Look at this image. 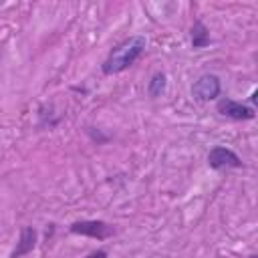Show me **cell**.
<instances>
[{"instance_id":"cell-1","label":"cell","mask_w":258,"mask_h":258,"mask_svg":"<svg viewBox=\"0 0 258 258\" xmlns=\"http://www.w3.org/2000/svg\"><path fill=\"white\" fill-rule=\"evenodd\" d=\"M145 46H147V40L141 34L129 36L123 42H119L109 52V56L103 60V64H101L103 75H117V73H123L125 69H129L143 54Z\"/></svg>"},{"instance_id":"cell-2","label":"cell","mask_w":258,"mask_h":258,"mask_svg":"<svg viewBox=\"0 0 258 258\" xmlns=\"http://www.w3.org/2000/svg\"><path fill=\"white\" fill-rule=\"evenodd\" d=\"M71 232L79 236H89L95 240H107L115 234V228L103 220H79L71 224Z\"/></svg>"},{"instance_id":"cell-3","label":"cell","mask_w":258,"mask_h":258,"mask_svg":"<svg viewBox=\"0 0 258 258\" xmlns=\"http://www.w3.org/2000/svg\"><path fill=\"white\" fill-rule=\"evenodd\" d=\"M220 91H222L220 77L218 75H212V73L202 75L194 83V87H191V95L198 101H214V99L220 97Z\"/></svg>"},{"instance_id":"cell-4","label":"cell","mask_w":258,"mask_h":258,"mask_svg":"<svg viewBox=\"0 0 258 258\" xmlns=\"http://www.w3.org/2000/svg\"><path fill=\"white\" fill-rule=\"evenodd\" d=\"M216 111L222 115V117H228V119H234V121H250L256 117L254 109L240 103V101H234V99H228V97H222L216 105Z\"/></svg>"},{"instance_id":"cell-5","label":"cell","mask_w":258,"mask_h":258,"mask_svg":"<svg viewBox=\"0 0 258 258\" xmlns=\"http://www.w3.org/2000/svg\"><path fill=\"white\" fill-rule=\"evenodd\" d=\"M208 165L212 169H228V167H242V159L238 157L236 151L224 147V145H216L210 149L208 153Z\"/></svg>"},{"instance_id":"cell-6","label":"cell","mask_w":258,"mask_h":258,"mask_svg":"<svg viewBox=\"0 0 258 258\" xmlns=\"http://www.w3.org/2000/svg\"><path fill=\"white\" fill-rule=\"evenodd\" d=\"M36 238H38L36 230H34L32 226H24V228L20 230V236H18L16 248L12 250L10 258H22V256H26L28 252H32V250H34V246H36Z\"/></svg>"},{"instance_id":"cell-7","label":"cell","mask_w":258,"mask_h":258,"mask_svg":"<svg viewBox=\"0 0 258 258\" xmlns=\"http://www.w3.org/2000/svg\"><path fill=\"white\" fill-rule=\"evenodd\" d=\"M189 36H191V48H206L212 42L210 30H208V26L202 20H196L194 22V26L189 30Z\"/></svg>"},{"instance_id":"cell-8","label":"cell","mask_w":258,"mask_h":258,"mask_svg":"<svg viewBox=\"0 0 258 258\" xmlns=\"http://www.w3.org/2000/svg\"><path fill=\"white\" fill-rule=\"evenodd\" d=\"M165 85H167L165 75H163V73H155V75L149 79V83H147V95H149L151 99L161 97L163 91H165Z\"/></svg>"},{"instance_id":"cell-9","label":"cell","mask_w":258,"mask_h":258,"mask_svg":"<svg viewBox=\"0 0 258 258\" xmlns=\"http://www.w3.org/2000/svg\"><path fill=\"white\" fill-rule=\"evenodd\" d=\"M87 258H107V252H105V250H97V252L89 254Z\"/></svg>"}]
</instances>
